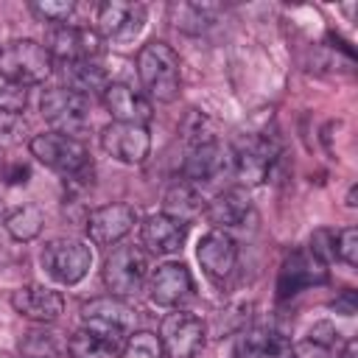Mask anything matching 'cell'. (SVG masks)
Instances as JSON below:
<instances>
[{"label":"cell","instance_id":"obj_1","mask_svg":"<svg viewBox=\"0 0 358 358\" xmlns=\"http://www.w3.org/2000/svg\"><path fill=\"white\" fill-rule=\"evenodd\" d=\"M137 76H140L143 90L159 103H173L182 92L179 53L165 42H148L140 48Z\"/></svg>","mask_w":358,"mask_h":358},{"label":"cell","instance_id":"obj_2","mask_svg":"<svg viewBox=\"0 0 358 358\" xmlns=\"http://www.w3.org/2000/svg\"><path fill=\"white\" fill-rule=\"evenodd\" d=\"M0 73L20 84V87H36L45 84L53 73V56L45 50V45L34 39H11L0 48Z\"/></svg>","mask_w":358,"mask_h":358},{"label":"cell","instance_id":"obj_3","mask_svg":"<svg viewBox=\"0 0 358 358\" xmlns=\"http://www.w3.org/2000/svg\"><path fill=\"white\" fill-rule=\"evenodd\" d=\"M145 280H148V257L140 246L123 243L109 252V257L103 263V285H106L109 296H117V299L137 296L143 291Z\"/></svg>","mask_w":358,"mask_h":358},{"label":"cell","instance_id":"obj_4","mask_svg":"<svg viewBox=\"0 0 358 358\" xmlns=\"http://www.w3.org/2000/svg\"><path fill=\"white\" fill-rule=\"evenodd\" d=\"M39 112L53 126V131L67 134V137H76V140L92 123L90 98L67 90V87H50V90H45L42 98H39Z\"/></svg>","mask_w":358,"mask_h":358},{"label":"cell","instance_id":"obj_5","mask_svg":"<svg viewBox=\"0 0 358 358\" xmlns=\"http://www.w3.org/2000/svg\"><path fill=\"white\" fill-rule=\"evenodd\" d=\"M140 324V313L117 296H98L81 305V327L101 333L112 341H126Z\"/></svg>","mask_w":358,"mask_h":358},{"label":"cell","instance_id":"obj_6","mask_svg":"<svg viewBox=\"0 0 358 358\" xmlns=\"http://www.w3.org/2000/svg\"><path fill=\"white\" fill-rule=\"evenodd\" d=\"M31 154L50 171L62 173L64 179H76L87 171L90 165V151L84 148L81 140L59 134V131H42L31 137Z\"/></svg>","mask_w":358,"mask_h":358},{"label":"cell","instance_id":"obj_7","mask_svg":"<svg viewBox=\"0 0 358 358\" xmlns=\"http://www.w3.org/2000/svg\"><path fill=\"white\" fill-rule=\"evenodd\" d=\"M90 266H92V249L78 238H56L42 246V268L62 285L81 282Z\"/></svg>","mask_w":358,"mask_h":358},{"label":"cell","instance_id":"obj_8","mask_svg":"<svg viewBox=\"0 0 358 358\" xmlns=\"http://www.w3.org/2000/svg\"><path fill=\"white\" fill-rule=\"evenodd\" d=\"M204 322L185 308H176L168 316H162L157 333L165 358H196L204 347Z\"/></svg>","mask_w":358,"mask_h":358},{"label":"cell","instance_id":"obj_9","mask_svg":"<svg viewBox=\"0 0 358 358\" xmlns=\"http://www.w3.org/2000/svg\"><path fill=\"white\" fill-rule=\"evenodd\" d=\"M280 157V143L268 134H252L232 151V173L241 185L252 187L268 179L274 162Z\"/></svg>","mask_w":358,"mask_h":358},{"label":"cell","instance_id":"obj_10","mask_svg":"<svg viewBox=\"0 0 358 358\" xmlns=\"http://www.w3.org/2000/svg\"><path fill=\"white\" fill-rule=\"evenodd\" d=\"M145 25V6L131 0H103L95 8V34L109 42H131Z\"/></svg>","mask_w":358,"mask_h":358},{"label":"cell","instance_id":"obj_11","mask_svg":"<svg viewBox=\"0 0 358 358\" xmlns=\"http://www.w3.org/2000/svg\"><path fill=\"white\" fill-rule=\"evenodd\" d=\"M45 50L53 56V62L59 59L62 64L90 62L101 53V36L90 25H56L45 36Z\"/></svg>","mask_w":358,"mask_h":358},{"label":"cell","instance_id":"obj_12","mask_svg":"<svg viewBox=\"0 0 358 358\" xmlns=\"http://www.w3.org/2000/svg\"><path fill=\"white\" fill-rule=\"evenodd\" d=\"M327 266L310 255L308 249H296L291 252L282 266H280V274H277V299H288L310 285H324L327 282Z\"/></svg>","mask_w":358,"mask_h":358},{"label":"cell","instance_id":"obj_13","mask_svg":"<svg viewBox=\"0 0 358 358\" xmlns=\"http://www.w3.org/2000/svg\"><path fill=\"white\" fill-rule=\"evenodd\" d=\"M193 277L185 263H162L148 277V294L151 302L159 308H182L193 299Z\"/></svg>","mask_w":358,"mask_h":358},{"label":"cell","instance_id":"obj_14","mask_svg":"<svg viewBox=\"0 0 358 358\" xmlns=\"http://www.w3.org/2000/svg\"><path fill=\"white\" fill-rule=\"evenodd\" d=\"M101 148L123 165H140L151 151V134L145 126L109 123L101 131Z\"/></svg>","mask_w":358,"mask_h":358},{"label":"cell","instance_id":"obj_15","mask_svg":"<svg viewBox=\"0 0 358 358\" xmlns=\"http://www.w3.org/2000/svg\"><path fill=\"white\" fill-rule=\"evenodd\" d=\"M182 173H185V182H190L196 187L210 185V182L221 179L224 173H232V151H227L218 140L193 145V148H187Z\"/></svg>","mask_w":358,"mask_h":358},{"label":"cell","instance_id":"obj_16","mask_svg":"<svg viewBox=\"0 0 358 358\" xmlns=\"http://www.w3.org/2000/svg\"><path fill=\"white\" fill-rule=\"evenodd\" d=\"M137 224V210L131 204H103L87 215V235L95 246L120 243Z\"/></svg>","mask_w":358,"mask_h":358},{"label":"cell","instance_id":"obj_17","mask_svg":"<svg viewBox=\"0 0 358 358\" xmlns=\"http://www.w3.org/2000/svg\"><path fill=\"white\" fill-rule=\"evenodd\" d=\"M196 257L204 268V274L213 280V282H224L235 266H238V246L232 241L229 232H221V229H210L199 246H196Z\"/></svg>","mask_w":358,"mask_h":358},{"label":"cell","instance_id":"obj_18","mask_svg":"<svg viewBox=\"0 0 358 358\" xmlns=\"http://www.w3.org/2000/svg\"><path fill=\"white\" fill-rule=\"evenodd\" d=\"M11 308L22 319H31L36 324H48V322H56L62 316L64 296L53 288H45V285H22L11 294Z\"/></svg>","mask_w":358,"mask_h":358},{"label":"cell","instance_id":"obj_19","mask_svg":"<svg viewBox=\"0 0 358 358\" xmlns=\"http://www.w3.org/2000/svg\"><path fill=\"white\" fill-rule=\"evenodd\" d=\"M103 106L106 112L115 117V123H134V126H145L151 120V101L137 92L134 87L123 84V81H109V87L103 90Z\"/></svg>","mask_w":358,"mask_h":358},{"label":"cell","instance_id":"obj_20","mask_svg":"<svg viewBox=\"0 0 358 358\" xmlns=\"http://www.w3.org/2000/svg\"><path fill=\"white\" fill-rule=\"evenodd\" d=\"M204 215L213 224V229H221V232L238 229L252 215V199L243 187H227V190H221L218 196H213L207 201Z\"/></svg>","mask_w":358,"mask_h":358},{"label":"cell","instance_id":"obj_21","mask_svg":"<svg viewBox=\"0 0 358 358\" xmlns=\"http://www.w3.org/2000/svg\"><path fill=\"white\" fill-rule=\"evenodd\" d=\"M235 358H291V341L277 327H246L238 333Z\"/></svg>","mask_w":358,"mask_h":358},{"label":"cell","instance_id":"obj_22","mask_svg":"<svg viewBox=\"0 0 358 358\" xmlns=\"http://www.w3.org/2000/svg\"><path fill=\"white\" fill-rule=\"evenodd\" d=\"M140 238H143V246L151 255H173L187 241V224H182V221H176L165 213H154L143 221Z\"/></svg>","mask_w":358,"mask_h":358},{"label":"cell","instance_id":"obj_23","mask_svg":"<svg viewBox=\"0 0 358 358\" xmlns=\"http://www.w3.org/2000/svg\"><path fill=\"white\" fill-rule=\"evenodd\" d=\"M204 207H207V201H204L201 190L190 182H176L173 187H168V193L162 199V213L187 224V227L193 218H199L204 213Z\"/></svg>","mask_w":358,"mask_h":358},{"label":"cell","instance_id":"obj_24","mask_svg":"<svg viewBox=\"0 0 358 358\" xmlns=\"http://www.w3.org/2000/svg\"><path fill=\"white\" fill-rule=\"evenodd\" d=\"M62 76L67 81V90L90 98L95 92L103 95V90L109 87V78H106V70L98 64V59H90V62H67L62 64Z\"/></svg>","mask_w":358,"mask_h":358},{"label":"cell","instance_id":"obj_25","mask_svg":"<svg viewBox=\"0 0 358 358\" xmlns=\"http://www.w3.org/2000/svg\"><path fill=\"white\" fill-rule=\"evenodd\" d=\"M168 14H171V22H173L176 31L201 34L215 22L218 6H210V3H171Z\"/></svg>","mask_w":358,"mask_h":358},{"label":"cell","instance_id":"obj_26","mask_svg":"<svg viewBox=\"0 0 358 358\" xmlns=\"http://www.w3.org/2000/svg\"><path fill=\"white\" fill-rule=\"evenodd\" d=\"M123 344L112 341L101 333H92L87 327H78L70 338H67V352L73 358H120Z\"/></svg>","mask_w":358,"mask_h":358},{"label":"cell","instance_id":"obj_27","mask_svg":"<svg viewBox=\"0 0 358 358\" xmlns=\"http://www.w3.org/2000/svg\"><path fill=\"white\" fill-rule=\"evenodd\" d=\"M3 227L8 229V235H11L14 241L28 243V241H34V238L42 232V227H45V213H42V207H36V204H22V207H17L14 213L6 215Z\"/></svg>","mask_w":358,"mask_h":358},{"label":"cell","instance_id":"obj_28","mask_svg":"<svg viewBox=\"0 0 358 358\" xmlns=\"http://www.w3.org/2000/svg\"><path fill=\"white\" fill-rule=\"evenodd\" d=\"M59 352V336L45 327H34L20 338V355L22 358H50Z\"/></svg>","mask_w":358,"mask_h":358},{"label":"cell","instance_id":"obj_29","mask_svg":"<svg viewBox=\"0 0 358 358\" xmlns=\"http://www.w3.org/2000/svg\"><path fill=\"white\" fill-rule=\"evenodd\" d=\"M31 11L45 22H53V28L56 25H78L76 22V14H78L76 0H36V3H31Z\"/></svg>","mask_w":358,"mask_h":358},{"label":"cell","instance_id":"obj_30","mask_svg":"<svg viewBox=\"0 0 358 358\" xmlns=\"http://www.w3.org/2000/svg\"><path fill=\"white\" fill-rule=\"evenodd\" d=\"M120 358H165V355H162V344H159L157 333L134 330V333L123 341Z\"/></svg>","mask_w":358,"mask_h":358},{"label":"cell","instance_id":"obj_31","mask_svg":"<svg viewBox=\"0 0 358 358\" xmlns=\"http://www.w3.org/2000/svg\"><path fill=\"white\" fill-rule=\"evenodd\" d=\"M28 106V90L8 81L0 73V112L6 115H22V109Z\"/></svg>","mask_w":358,"mask_h":358},{"label":"cell","instance_id":"obj_32","mask_svg":"<svg viewBox=\"0 0 358 358\" xmlns=\"http://www.w3.org/2000/svg\"><path fill=\"white\" fill-rule=\"evenodd\" d=\"M185 140H187V148L193 145H201V143H213L215 134H213V123L201 115V112H190L187 120H185Z\"/></svg>","mask_w":358,"mask_h":358},{"label":"cell","instance_id":"obj_33","mask_svg":"<svg viewBox=\"0 0 358 358\" xmlns=\"http://www.w3.org/2000/svg\"><path fill=\"white\" fill-rule=\"evenodd\" d=\"M291 358H338V347L308 336L291 347Z\"/></svg>","mask_w":358,"mask_h":358},{"label":"cell","instance_id":"obj_34","mask_svg":"<svg viewBox=\"0 0 358 358\" xmlns=\"http://www.w3.org/2000/svg\"><path fill=\"white\" fill-rule=\"evenodd\" d=\"M333 252H336V257L344 260L347 266H358V229H355V227H347V229L336 232Z\"/></svg>","mask_w":358,"mask_h":358},{"label":"cell","instance_id":"obj_35","mask_svg":"<svg viewBox=\"0 0 358 358\" xmlns=\"http://www.w3.org/2000/svg\"><path fill=\"white\" fill-rule=\"evenodd\" d=\"M25 131V120L20 115H6L0 112V145H14L22 140Z\"/></svg>","mask_w":358,"mask_h":358},{"label":"cell","instance_id":"obj_36","mask_svg":"<svg viewBox=\"0 0 358 358\" xmlns=\"http://www.w3.org/2000/svg\"><path fill=\"white\" fill-rule=\"evenodd\" d=\"M28 176H31V168H28L25 162H14L8 171H3V179H6L8 185H25Z\"/></svg>","mask_w":358,"mask_h":358},{"label":"cell","instance_id":"obj_37","mask_svg":"<svg viewBox=\"0 0 358 358\" xmlns=\"http://www.w3.org/2000/svg\"><path fill=\"white\" fill-rule=\"evenodd\" d=\"M333 308H336L338 313H344V316H352L355 308H358V296H355V291H344V294L333 302Z\"/></svg>","mask_w":358,"mask_h":358},{"label":"cell","instance_id":"obj_38","mask_svg":"<svg viewBox=\"0 0 358 358\" xmlns=\"http://www.w3.org/2000/svg\"><path fill=\"white\" fill-rule=\"evenodd\" d=\"M347 204H350V207H355V185H352V187H350V193H347Z\"/></svg>","mask_w":358,"mask_h":358},{"label":"cell","instance_id":"obj_39","mask_svg":"<svg viewBox=\"0 0 358 358\" xmlns=\"http://www.w3.org/2000/svg\"><path fill=\"white\" fill-rule=\"evenodd\" d=\"M6 221V213H3V204H0V224Z\"/></svg>","mask_w":358,"mask_h":358}]
</instances>
